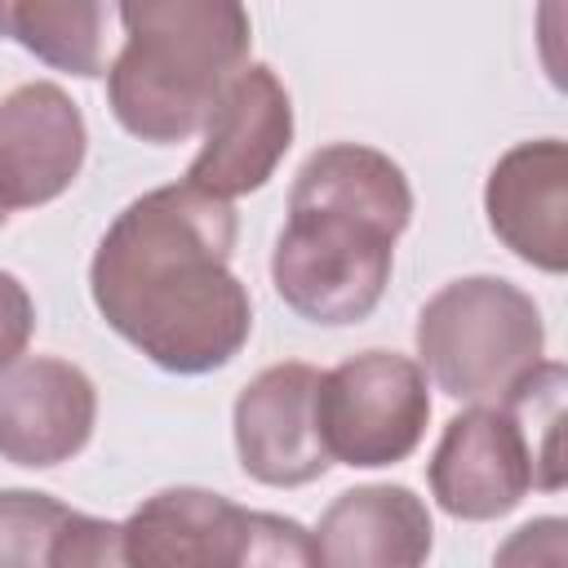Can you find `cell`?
<instances>
[{
	"label": "cell",
	"instance_id": "8992f818",
	"mask_svg": "<svg viewBox=\"0 0 568 568\" xmlns=\"http://www.w3.org/2000/svg\"><path fill=\"white\" fill-rule=\"evenodd\" d=\"M288 146H293L288 89L271 67L248 62L213 102L186 182L231 204L235 195L266 186L280 160L288 155Z\"/></svg>",
	"mask_w": 568,
	"mask_h": 568
},
{
	"label": "cell",
	"instance_id": "6da1fadb",
	"mask_svg": "<svg viewBox=\"0 0 568 568\" xmlns=\"http://www.w3.org/2000/svg\"><path fill=\"white\" fill-rule=\"evenodd\" d=\"M235 209L191 182L124 204L89 262L98 315L155 368L200 377L253 333V302L231 271Z\"/></svg>",
	"mask_w": 568,
	"mask_h": 568
},
{
	"label": "cell",
	"instance_id": "d6986e66",
	"mask_svg": "<svg viewBox=\"0 0 568 568\" xmlns=\"http://www.w3.org/2000/svg\"><path fill=\"white\" fill-rule=\"evenodd\" d=\"M31 333H36V302L18 275L0 271V373L22 359Z\"/></svg>",
	"mask_w": 568,
	"mask_h": 568
},
{
	"label": "cell",
	"instance_id": "30bf717a",
	"mask_svg": "<svg viewBox=\"0 0 568 568\" xmlns=\"http://www.w3.org/2000/svg\"><path fill=\"white\" fill-rule=\"evenodd\" d=\"M98 422L89 373L58 355H27L0 373V457L13 466L71 462Z\"/></svg>",
	"mask_w": 568,
	"mask_h": 568
},
{
	"label": "cell",
	"instance_id": "2e32d148",
	"mask_svg": "<svg viewBox=\"0 0 568 568\" xmlns=\"http://www.w3.org/2000/svg\"><path fill=\"white\" fill-rule=\"evenodd\" d=\"M235 568H324V559L306 524L271 510H248V537Z\"/></svg>",
	"mask_w": 568,
	"mask_h": 568
},
{
	"label": "cell",
	"instance_id": "ffe728a7",
	"mask_svg": "<svg viewBox=\"0 0 568 568\" xmlns=\"http://www.w3.org/2000/svg\"><path fill=\"white\" fill-rule=\"evenodd\" d=\"M4 222H9V209H4V204H0V226H4Z\"/></svg>",
	"mask_w": 568,
	"mask_h": 568
},
{
	"label": "cell",
	"instance_id": "9a60e30c",
	"mask_svg": "<svg viewBox=\"0 0 568 568\" xmlns=\"http://www.w3.org/2000/svg\"><path fill=\"white\" fill-rule=\"evenodd\" d=\"M71 506L36 488H0V568H53Z\"/></svg>",
	"mask_w": 568,
	"mask_h": 568
},
{
	"label": "cell",
	"instance_id": "7a4b0ae2",
	"mask_svg": "<svg viewBox=\"0 0 568 568\" xmlns=\"http://www.w3.org/2000/svg\"><path fill=\"white\" fill-rule=\"evenodd\" d=\"M408 222L413 186L386 151L364 142L320 146L288 191V222L271 253L275 293L311 324L368 320Z\"/></svg>",
	"mask_w": 568,
	"mask_h": 568
},
{
	"label": "cell",
	"instance_id": "e0dca14e",
	"mask_svg": "<svg viewBox=\"0 0 568 568\" xmlns=\"http://www.w3.org/2000/svg\"><path fill=\"white\" fill-rule=\"evenodd\" d=\"M53 568H129L120 524L71 510L53 546Z\"/></svg>",
	"mask_w": 568,
	"mask_h": 568
},
{
	"label": "cell",
	"instance_id": "ac0fdd59",
	"mask_svg": "<svg viewBox=\"0 0 568 568\" xmlns=\"http://www.w3.org/2000/svg\"><path fill=\"white\" fill-rule=\"evenodd\" d=\"M568 524L559 515H541L519 524L493 555V568H564Z\"/></svg>",
	"mask_w": 568,
	"mask_h": 568
},
{
	"label": "cell",
	"instance_id": "4fadbf2b",
	"mask_svg": "<svg viewBox=\"0 0 568 568\" xmlns=\"http://www.w3.org/2000/svg\"><path fill=\"white\" fill-rule=\"evenodd\" d=\"M324 568H422L435 546L426 501L404 484H359L320 515Z\"/></svg>",
	"mask_w": 568,
	"mask_h": 568
},
{
	"label": "cell",
	"instance_id": "5b68a950",
	"mask_svg": "<svg viewBox=\"0 0 568 568\" xmlns=\"http://www.w3.org/2000/svg\"><path fill=\"white\" fill-rule=\"evenodd\" d=\"M320 435L328 462L342 466H395L404 462L430 422V390L422 364L395 351H359L320 373Z\"/></svg>",
	"mask_w": 568,
	"mask_h": 568
},
{
	"label": "cell",
	"instance_id": "52a82bcc",
	"mask_svg": "<svg viewBox=\"0 0 568 568\" xmlns=\"http://www.w3.org/2000/svg\"><path fill=\"white\" fill-rule=\"evenodd\" d=\"M430 497L444 515L484 524L510 515L528 488H537L528 426L515 408H470L457 413L430 457Z\"/></svg>",
	"mask_w": 568,
	"mask_h": 568
},
{
	"label": "cell",
	"instance_id": "ba28073f",
	"mask_svg": "<svg viewBox=\"0 0 568 568\" xmlns=\"http://www.w3.org/2000/svg\"><path fill=\"white\" fill-rule=\"evenodd\" d=\"M320 368L271 364L235 395V453L248 479L266 488H302L333 462L320 435Z\"/></svg>",
	"mask_w": 568,
	"mask_h": 568
},
{
	"label": "cell",
	"instance_id": "277c9868",
	"mask_svg": "<svg viewBox=\"0 0 568 568\" xmlns=\"http://www.w3.org/2000/svg\"><path fill=\"white\" fill-rule=\"evenodd\" d=\"M417 355L444 395L501 408L546 359V324L519 284L462 275L422 306Z\"/></svg>",
	"mask_w": 568,
	"mask_h": 568
},
{
	"label": "cell",
	"instance_id": "8fae6325",
	"mask_svg": "<svg viewBox=\"0 0 568 568\" xmlns=\"http://www.w3.org/2000/svg\"><path fill=\"white\" fill-rule=\"evenodd\" d=\"M484 213L493 235L528 266L546 275L568 271V146L537 138L510 146L488 182Z\"/></svg>",
	"mask_w": 568,
	"mask_h": 568
},
{
	"label": "cell",
	"instance_id": "5bb4252c",
	"mask_svg": "<svg viewBox=\"0 0 568 568\" xmlns=\"http://www.w3.org/2000/svg\"><path fill=\"white\" fill-rule=\"evenodd\" d=\"M102 22L106 9L93 0H0V36L80 80L106 71Z\"/></svg>",
	"mask_w": 568,
	"mask_h": 568
},
{
	"label": "cell",
	"instance_id": "7c38bea8",
	"mask_svg": "<svg viewBox=\"0 0 568 568\" xmlns=\"http://www.w3.org/2000/svg\"><path fill=\"white\" fill-rule=\"evenodd\" d=\"M129 568H235L248 537V510L209 488H160L124 524Z\"/></svg>",
	"mask_w": 568,
	"mask_h": 568
},
{
	"label": "cell",
	"instance_id": "3957f363",
	"mask_svg": "<svg viewBox=\"0 0 568 568\" xmlns=\"http://www.w3.org/2000/svg\"><path fill=\"white\" fill-rule=\"evenodd\" d=\"M115 13L124 49L106 67L111 115L151 146L186 142L248 67V9L235 0H133Z\"/></svg>",
	"mask_w": 568,
	"mask_h": 568
},
{
	"label": "cell",
	"instance_id": "9c48e42d",
	"mask_svg": "<svg viewBox=\"0 0 568 568\" xmlns=\"http://www.w3.org/2000/svg\"><path fill=\"white\" fill-rule=\"evenodd\" d=\"M89 129L75 98L53 80L18 84L0 98V204L40 209L84 169Z\"/></svg>",
	"mask_w": 568,
	"mask_h": 568
}]
</instances>
